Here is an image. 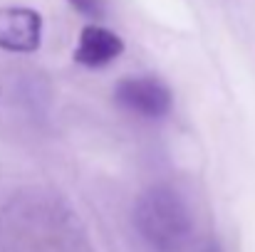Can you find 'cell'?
I'll return each instance as SVG.
<instances>
[{
  "label": "cell",
  "instance_id": "3957f363",
  "mask_svg": "<svg viewBox=\"0 0 255 252\" xmlns=\"http://www.w3.org/2000/svg\"><path fill=\"white\" fill-rule=\"evenodd\" d=\"M42 42V15L32 7H0V50L15 55L37 52Z\"/></svg>",
  "mask_w": 255,
  "mask_h": 252
},
{
  "label": "cell",
  "instance_id": "7a4b0ae2",
  "mask_svg": "<svg viewBox=\"0 0 255 252\" xmlns=\"http://www.w3.org/2000/svg\"><path fill=\"white\" fill-rule=\"evenodd\" d=\"M114 99L127 111L144 119H161L173 106L169 84L159 77H124L114 86Z\"/></svg>",
  "mask_w": 255,
  "mask_h": 252
},
{
  "label": "cell",
  "instance_id": "5b68a950",
  "mask_svg": "<svg viewBox=\"0 0 255 252\" xmlns=\"http://www.w3.org/2000/svg\"><path fill=\"white\" fill-rule=\"evenodd\" d=\"M80 15H85L89 20H104L107 17V5L104 0H67Z\"/></svg>",
  "mask_w": 255,
  "mask_h": 252
},
{
  "label": "cell",
  "instance_id": "6da1fadb",
  "mask_svg": "<svg viewBox=\"0 0 255 252\" xmlns=\"http://www.w3.org/2000/svg\"><path fill=\"white\" fill-rule=\"evenodd\" d=\"M134 225L154 252H181L193 235V218L171 185H151L134 205Z\"/></svg>",
  "mask_w": 255,
  "mask_h": 252
},
{
  "label": "cell",
  "instance_id": "8992f818",
  "mask_svg": "<svg viewBox=\"0 0 255 252\" xmlns=\"http://www.w3.org/2000/svg\"><path fill=\"white\" fill-rule=\"evenodd\" d=\"M203 252H221V248H218L216 243H208V245L203 248Z\"/></svg>",
  "mask_w": 255,
  "mask_h": 252
},
{
  "label": "cell",
  "instance_id": "277c9868",
  "mask_svg": "<svg viewBox=\"0 0 255 252\" xmlns=\"http://www.w3.org/2000/svg\"><path fill=\"white\" fill-rule=\"evenodd\" d=\"M122 52H124V40H122L117 32H112V30H107V27L92 22V25H85V27H82L80 42H77L72 57H75V62L82 65V67L99 70V67L112 65Z\"/></svg>",
  "mask_w": 255,
  "mask_h": 252
}]
</instances>
